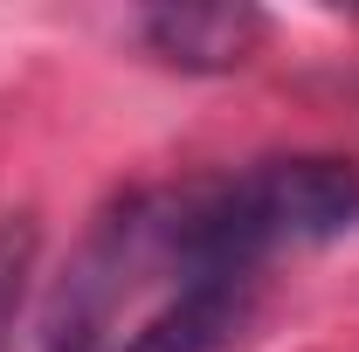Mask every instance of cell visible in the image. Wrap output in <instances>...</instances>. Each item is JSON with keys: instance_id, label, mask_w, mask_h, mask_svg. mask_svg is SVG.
<instances>
[{"instance_id": "6da1fadb", "label": "cell", "mask_w": 359, "mask_h": 352, "mask_svg": "<svg viewBox=\"0 0 359 352\" xmlns=\"http://www.w3.org/2000/svg\"><path fill=\"white\" fill-rule=\"evenodd\" d=\"M138 35L173 69H242L269 42V14L242 0H187V7H152Z\"/></svg>"}, {"instance_id": "7a4b0ae2", "label": "cell", "mask_w": 359, "mask_h": 352, "mask_svg": "<svg viewBox=\"0 0 359 352\" xmlns=\"http://www.w3.org/2000/svg\"><path fill=\"white\" fill-rule=\"evenodd\" d=\"M249 318V276H194L118 352H222Z\"/></svg>"}, {"instance_id": "3957f363", "label": "cell", "mask_w": 359, "mask_h": 352, "mask_svg": "<svg viewBox=\"0 0 359 352\" xmlns=\"http://www.w3.org/2000/svg\"><path fill=\"white\" fill-rule=\"evenodd\" d=\"M28 276H35V221L7 215L0 221V352L14 346V318L28 297Z\"/></svg>"}]
</instances>
